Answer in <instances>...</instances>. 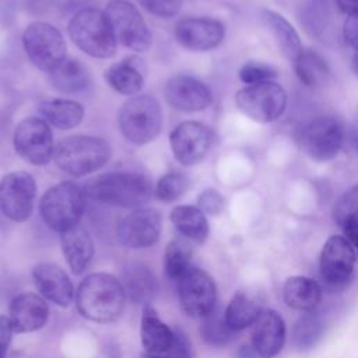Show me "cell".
I'll return each mask as SVG.
<instances>
[{"label":"cell","mask_w":358,"mask_h":358,"mask_svg":"<svg viewBox=\"0 0 358 358\" xmlns=\"http://www.w3.org/2000/svg\"><path fill=\"white\" fill-rule=\"evenodd\" d=\"M292 63L298 80L308 88H320L330 77V70L326 60L312 49H303Z\"/></svg>","instance_id":"cell-31"},{"label":"cell","mask_w":358,"mask_h":358,"mask_svg":"<svg viewBox=\"0 0 358 358\" xmlns=\"http://www.w3.org/2000/svg\"><path fill=\"white\" fill-rule=\"evenodd\" d=\"M262 310V303L255 296L246 291H238L225 308L224 315L228 326L234 331H241L252 326Z\"/></svg>","instance_id":"cell-30"},{"label":"cell","mask_w":358,"mask_h":358,"mask_svg":"<svg viewBox=\"0 0 358 358\" xmlns=\"http://www.w3.org/2000/svg\"><path fill=\"white\" fill-rule=\"evenodd\" d=\"M302 151L316 162L337 157L344 143V126L336 116H317L308 122L299 137Z\"/></svg>","instance_id":"cell-9"},{"label":"cell","mask_w":358,"mask_h":358,"mask_svg":"<svg viewBox=\"0 0 358 358\" xmlns=\"http://www.w3.org/2000/svg\"><path fill=\"white\" fill-rule=\"evenodd\" d=\"M278 73L277 70L262 62H248L239 70V80L246 85L275 81Z\"/></svg>","instance_id":"cell-38"},{"label":"cell","mask_w":358,"mask_h":358,"mask_svg":"<svg viewBox=\"0 0 358 358\" xmlns=\"http://www.w3.org/2000/svg\"><path fill=\"white\" fill-rule=\"evenodd\" d=\"M192 246L187 239H172L164 252V270L169 280L178 281L190 267Z\"/></svg>","instance_id":"cell-34"},{"label":"cell","mask_w":358,"mask_h":358,"mask_svg":"<svg viewBox=\"0 0 358 358\" xmlns=\"http://www.w3.org/2000/svg\"><path fill=\"white\" fill-rule=\"evenodd\" d=\"M105 80L117 92L123 95L137 94L144 83L138 67L130 60H122L112 64L105 71Z\"/></svg>","instance_id":"cell-32"},{"label":"cell","mask_w":358,"mask_h":358,"mask_svg":"<svg viewBox=\"0 0 358 358\" xmlns=\"http://www.w3.org/2000/svg\"><path fill=\"white\" fill-rule=\"evenodd\" d=\"M175 39L180 46L193 52H207L217 48L225 36L221 21L210 17L183 18L175 25Z\"/></svg>","instance_id":"cell-17"},{"label":"cell","mask_w":358,"mask_h":358,"mask_svg":"<svg viewBox=\"0 0 358 358\" xmlns=\"http://www.w3.org/2000/svg\"><path fill=\"white\" fill-rule=\"evenodd\" d=\"M165 355L169 358H193L192 344L183 330L175 329V343Z\"/></svg>","instance_id":"cell-41"},{"label":"cell","mask_w":358,"mask_h":358,"mask_svg":"<svg viewBox=\"0 0 358 358\" xmlns=\"http://www.w3.org/2000/svg\"><path fill=\"white\" fill-rule=\"evenodd\" d=\"M234 330L228 326L225 320L224 312H221L218 308H215L213 312L201 317L200 324V334L211 347H224L227 345L234 336Z\"/></svg>","instance_id":"cell-35"},{"label":"cell","mask_w":358,"mask_h":358,"mask_svg":"<svg viewBox=\"0 0 358 358\" xmlns=\"http://www.w3.org/2000/svg\"><path fill=\"white\" fill-rule=\"evenodd\" d=\"M171 222L187 241L203 243L210 232L206 214L196 206H176L171 211Z\"/></svg>","instance_id":"cell-26"},{"label":"cell","mask_w":358,"mask_h":358,"mask_svg":"<svg viewBox=\"0 0 358 358\" xmlns=\"http://www.w3.org/2000/svg\"><path fill=\"white\" fill-rule=\"evenodd\" d=\"M140 358H169V357L165 354H150V352L144 351Z\"/></svg>","instance_id":"cell-47"},{"label":"cell","mask_w":358,"mask_h":358,"mask_svg":"<svg viewBox=\"0 0 358 358\" xmlns=\"http://www.w3.org/2000/svg\"><path fill=\"white\" fill-rule=\"evenodd\" d=\"M35 194V179L28 172H11L0 180V211L11 221L24 222L32 214Z\"/></svg>","instance_id":"cell-13"},{"label":"cell","mask_w":358,"mask_h":358,"mask_svg":"<svg viewBox=\"0 0 358 358\" xmlns=\"http://www.w3.org/2000/svg\"><path fill=\"white\" fill-rule=\"evenodd\" d=\"M50 85L63 94L84 91L90 85V73L87 67L76 59H64L55 70L49 73Z\"/></svg>","instance_id":"cell-28"},{"label":"cell","mask_w":358,"mask_h":358,"mask_svg":"<svg viewBox=\"0 0 358 358\" xmlns=\"http://www.w3.org/2000/svg\"><path fill=\"white\" fill-rule=\"evenodd\" d=\"M8 319L14 333H34L46 324L49 319V306L41 295L24 292L13 298L8 309Z\"/></svg>","instance_id":"cell-20"},{"label":"cell","mask_w":358,"mask_h":358,"mask_svg":"<svg viewBox=\"0 0 358 358\" xmlns=\"http://www.w3.org/2000/svg\"><path fill=\"white\" fill-rule=\"evenodd\" d=\"M213 131L208 126L186 120L179 123L171 133V150L173 157L185 166L201 162L213 145Z\"/></svg>","instance_id":"cell-15"},{"label":"cell","mask_w":358,"mask_h":358,"mask_svg":"<svg viewBox=\"0 0 358 358\" xmlns=\"http://www.w3.org/2000/svg\"><path fill=\"white\" fill-rule=\"evenodd\" d=\"M252 326V343L260 357H275L285 343V323L280 313L263 309Z\"/></svg>","instance_id":"cell-21"},{"label":"cell","mask_w":358,"mask_h":358,"mask_svg":"<svg viewBox=\"0 0 358 358\" xmlns=\"http://www.w3.org/2000/svg\"><path fill=\"white\" fill-rule=\"evenodd\" d=\"M15 152L32 165H46L53 157V136L49 123L39 117L21 120L13 136Z\"/></svg>","instance_id":"cell-12"},{"label":"cell","mask_w":358,"mask_h":358,"mask_svg":"<svg viewBox=\"0 0 358 358\" xmlns=\"http://www.w3.org/2000/svg\"><path fill=\"white\" fill-rule=\"evenodd\" d=\"M88 193L108 206L140 208L151 199L152 185L145 175L138 172H110L91 180Z\"/></svg>","instance_id":"cell-2"},{"label":"cell","mask_w":358,"mask_h":358,"mask_svg":"<svg viewBox=\"0 0 358 358\" xmlns=\"http://www.w3.org/2000/svg\"><path fill=\"white\" fill-rule=\"evenodd\" d=\"M140 4L151 14L169 18L179 13L183 0H138Z\"/></svg>","instance_id":"cell-39"},{"label":"cell","mask_w":358,"mask_h":358,"mask_svg":"<svg viewBox=\"0 0 358 358\" xmlns=\"http://www.w3.org/2000/svg\"><path fill=\"white\" fill-rule=\"evenodd\" d=\"M22 45L35 67L50 73L66 59V42L60 31L48 22L29 24L22 35Z\"/></svg>","instance_id":"cell-8"},{"label":"cell","mask_w":358,"mask_h":358,"mask_svg":"<svg viewBox=\"0 0 358 358\" xmlns=\"http://www.w3.org/2000/svg\"><path fill=\"white\" fill-rule=\"evenodd\" d=\"M103 13L116 41L123 46L136 52H144L151 46L152 35L136 6L127 0H110Z\"/></svg>","instance_id":"cell-10"},{"label":"cell","mask_w":358,"mask_h":358,"mask_svg":"<svg viewBox=\"0 0 358 358\" xmlns=\"http://www.w3.org/2000/svg\"><path fill=\"white\" fill-rule=\"evenodd\" d=\"M263 20L271 31L280 50L288 60H295L303 50L301 38L291 22L281 14L273 10L263 11Z\"/></svg>","instance_id":"cell-27"},{"label":"cell","mask_w":358,"mask_h":358,"mask_svg":"<svg viewBox=\"0 0 358 358\" xmlns=\"http://www.w3.org/2000/svg\"><path fill=\"white\" fill-rule=\"evenodd\" d=\"M13 333H14V330H13L8 316L0 315V358H6L10 344H11Z\"/></svg>","instance_id":"cell-43"},{"label":"cell","mask_w":358,"mask_h":358,"mask_svg":"<svg viewBox=\"0 0 358 358\" xmlns=\"http://www.w3.org/2000/svg\"><path fill=\"white\" fill-rule=\"evenodd\" d=\"M140 338L144 351L150 354H166L175 343V329L169 327L158 316L151 303L143 308Z\"/></svg>","instance_id":"cell-23"},{"label":"cell","mask_w":358,"mask_h":358,"mask_svg":"<svg viewBox=\"0 0 358 358\" xmlns=\"http://www.w3.org/2000/svg\"><path fill=\"white\" fill-rule=\"evenodd\" d=\"M225 200L215 189H206L197 199V207L208 215H217L224 210Z\"/></svg>","instance_id":"cell-40"},{"label":"cell","mask_w":358,"mask_h":358,"mask_svg":"<svg viewBox=\"0 0 358 358\" xmlns=\"http://www.w3.org/2000/svg\"><path fill=\"white\" fill-rule=\"evenodd\" d=\"M162 218L154 208H136L117 225V239L129 249L154 246L161 235Z\"/></svg>","instance_id":"cell-16"},{"label":"cell","mask_w":358,"mask_h":358,"mask_svg":"<svg viewBox=\"0 0 358 358\" xmlns=\"http://www.w3.org/2000/svg\"><path fill=\"white\" fill-rule=\"evenodd\" d=\"M355 148L358 151V130H357V136H355Z\"/></svg>","instance_id":"cell-48"},{"label":"cell","mask_w":358,"mask_h":358,"mask_svg":"<svg viewBox=\"0 0 358 358\" xmlns=\"http://www.w3.org/2000/svg\"><path fill=\"white\" fill-rule=\"evenodd\" d=\"M126 294L120 280L103 271L87 275L76 291L78 313L94 323H112L124 309Z\"/></svg>","instance_id":"cell-1"},{"label":"cell","mask_w":358,"mask_h":358,"mask_svg":"<svg viewBox=\"0 0 358 358\" xmlns=\"http://www.w3.org/2000/svg\"><path fill=\"white\" fill-rule=\"evenodd\" d=\"M282 295L285 303L296 310L309 312L313 310L322 299L320 285L309 278L302 275L289 277L282 288Z\"/></svg>","instance_id":"cell-25"},{"label":"cell","mask_w":358,"mask_h":358,"mask_svg":"<svg viewBox=\"0 0 358 358\" xmlns=\"http://www.w3.org/2000/svg\"><path fill=\"white\" fill-rule=\"evenodd\" d=\"M338 10L347 15L358 14V0H334Z\"/></svg>","instance_id":"cell-45"},{"label":"cell","mask_w":358,"mask_h":358,"mask_svg":"<svg viewBox=\"0 0 358 358\" xmlns=\"http://www.w3.org/2000/svg\"><path fill=\"white\" fill-rule=\"evenodd\" d=\"M110 154V145L103 138L71 136L56 145L53 159L59 169L78 178L101 169L109 161Z\"/></svg>","instance_id":"cell-3"},{"label":"cell","mask_w":358,"mask_h":358,"mask_svg":"<svg viewBox=\"0 0 358 358\" xmlns=\"http://www.w3.org/2000/svg\"><path fill=\"white\" fill-rule=\"evenodd\" d=\"M189 187V179L180 172H169L164 175L157 186H155V196L162 203H172L178 200Z\"/></svg>","instance_id":"cell-36"},{"label":"cell","mask_w":358,"mask_h":358,"mask_svg":"<svg viewBox=\"0 0 358 358\" xmlns=\"http://www.w3.org/2000/svg\"><path fill=\"white\" fill-rule=\"evenodd\" d=\"M69 35L84 53L91 57L109 59L116 52V38L105 13L84 8L69 22Z\"/></svg>","instance_id":"cell-4"},{"label":"cell","mask_w":358,"mask_h":358,"mask_svg":"<svg viewBox=\"0 0 358 358\" xmlns=\"http://www.w3.org/2000/svg\"><path fill=\"white\" fill-rule=\"evenodd\" d=\"M180 309L190 317H204L217 308V285L203 268L190 266L176 281Z\"/></svg>","instance_id":"cell-11"},{"label":"cell","mask_w":358,"mask_h":358,"mask_svg":"<svg viewBox=\"0 0 358 358\" xmlns=\"http://www.w3.org/2000/svg\"><path fill=\"white\" fill-rule=\"evenodd\" d=\"M32 278L41 296L57 306L66 308L76 298L70 277L55 263H38L32 268Z\"/></svg>","instance_id":"cell-19"},{"label":"cell","mask_w":358,"mask_h":358,"mask_svg":"<svg viewBox=\"0 0 358 358\" xmlns=\"http://www.w3.org/2000/svg\"><path fill=\"white\" fill-rule=\"evenodd\" d=\"M236 357L238 358H262L253 345H242L238 350Z\"/></svg>","instance_id":"cell-46"},{"label":"cell","mask_w":358,"mask_h":358,"mask_svg":"<svg viewBox=\"0 0 358 358\" xmlns=\"http://www.w3.org/2000/svg\"><path fill=\"white\" fill-rule=\"evenodd\" d=\"M166 102L182 112H200L211 105L210 88L192 76H173L168 80L165 90Z\"/></svg>","instance_id":"cell-18"},{"label":"cell","mask_w":358,"mask_h":358,"mask_svg":"<svg viewBox=\"0 0 358 358\" xmlns=\"http://www.w3.org/2000/svg\"><path fill=\"white\" fill-rule=\"evenodd\" d=\"M84 207V192L73 182H62L52 186L39 201V213L43 222L59 234L80 224Z\"/></svg>","instance_id":"cell-5"},{"label":"cell","mask_w":358,"mask_h":358,"mask_svg":"<svg viewBox=\"0 0 358 358\" xmlns=\"http://www.w3.org/2000/svg\"><path fill=\"white\" fill-rule=\"evenodd\" d=\"M126 298L133 303L150 305L157 292V278L144 263H129L124 266L120 280Z\"/></svg>","instance_id":"cell-24"},{"label":"cell","mask_w":358,"mask_h":358,"mask_svg":"<svg viewBox=\"0 0 358 358\" xmlns=\"http://www.w3.org/2000/svg\"><path fill=\"white\" fill-rule=\"evenodd\" d=\"M355 260V249L344 236H330L320 253V274L324 284L331 289L344 288L351 280Z\"/></svg>","instance_id":"cell-14"},{"label":"cell","mask_w":358,"mask_h":358,"mask_svg":"<svg viewBox=\"0 0 358 358\" xmlns=\"http://www.w3.org/2000/svg\"><path fill=\"white\" fill-rule=\"evenodd\" d=\"M324 330V322L319 312L309 310L298 317L291 330V340L296 350L306 351L317 344Z\"/></svg>","instance_id":"cell-33"},{"label":"cell","mask_w":358,"mask_h":358,"mask_svg":"<svg viewBox=\"0 0 358 358\" xmlns=\"http://www.w3.org/2000/svg\"><path fill=\"white\" fill-rule=\"evenodd\" d=\"M333 218L343 228L350 222H358V185L345 190L333 207Z\"/></svg>","instance_id":"cell-37"},{"label":"cell","mask_w":358,"mask_h":358,"mask_svg":"<svg viewBox=\"0 0 358 358\" xmlns=\"http://www.w3.org/2000/svg\"><path fill=\"white\" fill-rule=\"evenodd\" d=\"M60 246L71 273L76 275L83 274L95 252L90 232L78 224L60 234Z\"/></svg>","instance_id":"cell-22"},{"label":"cell","mask_w":358,"mask_h":358,"mask_svg":"<svg viewBox=\"0 0 358 358\" xmlns=\"http://www.w3.org/2000/svg\"><path fill=\"white\" fill-rule=\"evenodd\" d=\"M341 229L344 232V238L352 245L355 250H358V222H350Z\"/></svg>","instance_id":"cell-44"},{"label":"cell","mask_w":358,"mask_h":358,"mask_svg":"<svg viewBox=\"0 0 358 358\" xmlns=\"http://www.w3.org/2000/svg\"><path fill=\"white\" fill-rule=\"evenodd\" d=\"M119 127L127 141L144 145L157 138L162 127L159 102L151 95H136L119 110Z\"/></svg>","instance_id":"cell-6"},{"label":"cell","mask_w":358,"mask_h":358,"mask_svg":"<svg viewBox=\"0 0 358 358\" xmlns=\"http://www.w3.org/2000/svg\"><path fill=\"white\" fill-rule=\"evenodd\" d=\"M238 109L250 120L271 123L287 109V91L277 81L245 85L235 95Z\"/></svg>","instance_id":"cell-7"},{"label":"cell","mask_w":358,"mask_h":358,"mask_svg":"<svg viewBox=\"0 0 358 358\" xmlns=\"http://www.w3.org/2000/svg\"><path fill=\"white\" fill-rule=\"evenodd\" d=\"M343 36L348 46L358 53V14L348 15L343 25Z\"/></svg>","instance_id":"cell-42"},{"label":"cell","mask_w":358,"mask_h":358,"mask_svg":"<svg viewBox=\"0 0 358 358\" xmlns=\"http://www.w3.org/2000/svg\"><path fill=\"white\" fill-rule=\"evenodd\" d=\"M39 112L43 116V120L62 130L78 126L84 117L83 105L71 99L43 101L39 105Z\"/></svg>","instance_id":"cell-29"}]
</instances>
